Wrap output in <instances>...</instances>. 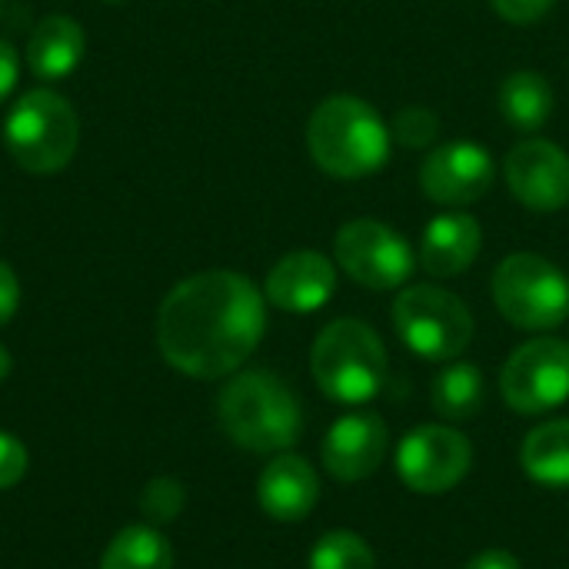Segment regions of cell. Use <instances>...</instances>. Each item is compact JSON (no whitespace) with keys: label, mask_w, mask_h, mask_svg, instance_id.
<instances>
[{"label":"cell","mask_w":569,"mask_h":569,"mask_svg":"<svg viewBox=\"0 0 569 569\" xmlns=\"http://www.w3.org/2000/svg\"><path fill=\"white\" fill-rule=\"evenodd\" d=\"M267 330L263 293L233 270H207L180 280L157 310L163 360L197 380L237 373Z\"/></svg>","instance_id":"cell-1"},{"label":"cell","mask_w":569,"mask_h":569,"mask_svg":"<svg viewBox=\"0 0 569 569\" xmlns=\"http://www.w3.org/2000/svg\"><path fill=\"white\" fill-rule=\"evenodd\" d=\"M390 127L360 97L337 93L317 103L307 123V147L313 163L340 180L377 173L390 160Z\"/></svg>","instance_id":"cell-2"},{"label":"cell","mask_w":569,"mask_h":569,"mask_svg":"<svg viewBox=\"0 0 569 569\" xmlns=\"http://www.w3.org/2000/svg\"><path fill=\"white\" fill-rule=\"evenodd\" d=\"M220 427L250 453H283L303 430V410L293 390L270 370L237 373L217 400Z\"/></svg>","instance_id":"cell-3"},{"label":"cell","mask_w":569,"mask_h":569,"mask_svg":"<svg viewBox=\"0 0 569 569\" xmlns=\"http://www.w3.org/2000/svg\"><path fill=\"white\" fill-rule=\"evenodd\" d=\"M317 387L337 403H367L387 380V347L363 320L343 317L320 330L310 350Z\"/></svg>","instance_id":"cell-4"},{"label":"cell","mask_w":569,"mask_h":569,"mask_svg":"<svg viewBox=\"0 0 569 569\" xmlns=\"http://www.w3.org/2000/svg\"><path fill=\"white\" fill-rule=\"evenodd\" d=\"M3 143L27 173H57L73 160L80 143L77 110L47 87L27 90L3 120Z\"/></svg>","instance_id":"cell-5"},{"label":"cell","mask_w":569,"mask_h":569,"mask_svg":"<svg viewBox=\"0 0 569 569\" xmlns=\"http://www.w3.org/2000/svg\"><path fill=\"white\" fill-rule=\"evenodd\" d=\"M393 327L400 340L423 360L450 363L473 340L470 307L433 283H413L393 300Z\"/></svg>","instance_id":"cell-6"},{"label":"cell","mask_w":569,"mask_h":569,"mask_svg":"<svg viewBox=\"0 0 569 569\" xmlns=\"http://www.w3.org/2000/svg\"><path fill=\"white\" fill-rule=\"evenodd\" d=\"M493 300L520 330H557L569 317V280L540 253H510L493 270Z\"/></svg>","instance_id":"cell-7"},{"label":"cell","mask_w":569,"mask_h":569,"mask_svg":"<svg viewBox=\"0 0 569 569\" xmlns=\"http://www.w3.org/2000/svg\"><path fill=\"white\" fill-rule=\"evenodd\" d=\"M500 393L510 410L540 417L569 400V343L537 337L510 353L500 373Z\"/></svg>","instance_id":"cell-8"},{"label":"cell","mask_w":569,"mask_h":569,"mask_svg":"<svg viewBox=\"0 0 569 569\" xmlns=\"http://www.w3.org/2000/svg\"><path fill=\"white\" fill-rule=\"evenodd\" d=\"M333 253L343 273L367 290H397L413 273L410 243L383 220L357 217L343 223L333 240Z\"/></svg>","instance_id":"cell-9"},{"label":"cell","mask_w":569,"mask_h":569,"mask_svg":"<svg viewBox=\"0 0 569 569\" xmlns=\"http://www.w3.org/2000/svg\"><path fill=\"white\" fill-rule=\"evenodd\" d=\"M470 463H473L470 440L460 430L440 423L410 430L397 450L400 480L413 493H427V497L453 490L470 473Z\"/></svg>","instance_id":"cell-10"},{"label":"cell","mask_w":569,"mask_h":569,"mask_svg":"<svg viewBox=\"0 0 569 569\" xmlns=\"http://www.w3.org/2000/svg\"><path fill=\"white\" fill-rule=\"evenodd\" d=\"M497 177L493 157L487 147L473 140H453L430 150L420 167V187L433 203L443 207H467L490 193Z\"/></svg>","instance_id":"cell-11"},{"label":"cell","mask_w":569,"mask_h":569,"mask_svg":"<svg viewBox=\"0 0 569 569\" xmlns=\"http://www.w3.org/2000/svg\"><path fill=\"white\" fill-rule=\"evenodd\" d=\"M503 177L510 193L537 213L569 203V157L550 140H520L503 160Z\"/></svg>","instance_id":"cell-12"},{"label":"cell","mask_w":569,"mask_h":569,"mask_svg":"<svg viewBox=\"0 0 569 569\" xmlns=\"http://www.w3.org/2000/svg\"><path fill=\"white\" fill-rule=\"evenodd\" d=\"M387 423L377 413L340 417L323 440V467L343 483L367 480L380 470L387 457Z\"/></svg>","instance_id":"cell-13"},{"label":"cell","mask_w":569,"mask_h":569,"mask_svg":"<svg viewBox=\"0 0 569 569\" xmlns=\"http://www.w3.org/2000/svg\"><path fill=\"white\" fill-rule=\"evenodd\" d=\"M337 290L333 263L317 250H293L280 257L263 283V293L273 307L287 313H313Z\"/></svg>","instance_id":"cell-14"},{"label":"cell","mask_w":569,"mask_h":569,"mask_svg":"<svg viewBox=\"0 0 569 569\" xmlns=\"http://www.w3.org/2000/svg\"><path fill=\"white\" fill-rule=\"evenodd\" d=\"M257 500L263 513L277 523H300L320 500V480L303 457L277 453L257 483Z\"/></svg>","instance_id":"cell-15"},{"label":"cell","mask_w":569,"mask_h":569,"mask_svg":"<svg viewBox=\"0 0 569 569\" xmlns=\"http://www.w3.org/2000/svg\"><path fill=\"white\" fill-rule=\"evenodd\" d=\"M483 247V230L470 213H440L420 237V263L433 277H460L473 267Z\"/></svg>","instance_id":"cell-16"},{"label":"cell","mask_w":569,"mask_h":569,"mask_svg":"<svg viewBox=\"0 0 569 569\" xmlns=\"http://www.w3.org/2000/svg\"><path fill=\"white\" fill-rule=\"evenodd\" d=\"M83 50H87V37H83V27L73 20V17H63V13H50L43 17L30 40H27V67L37 80H63L70 77L80 60H83Z\"/></svg>","instance_id":"cell-17"},{"label":"cell","mask_w":569,"mask_h":569,"mask_svg":"<svg viewBox=\"0 0 569 569\" xmlns=\"http://www.w3.org/2000/svg\"><path fill=\"white\" fill-rule=\"evenodd\" d=\"M553 87L537 70H517L500 83V113L513 130H540L553 117Z\"/></svg>","instance_id":"cell-18"},{"label":"cell","mask_w":569,"mask_h":569,"mask_svg":"<svg viewBox=\"0 0 569 569\" xmlns=\"http://www.w3.org/2000/svg\"><path fill=\"white\" fill-rule=\"evenodd\" d=\"M523 470L543 487H569V420H547L523 440Z\"/></svg>","instance_id":"cell-19"},{"label":"cell","mask_w":569,"mask_h":569,"mask_svg":"<svg viewBox=\"0 0 569 569\" xmlns=\"http://www.w3.org/2000/svg\"><path fill=\"white\" fill-rule=\"evenodd\" d=\"M100 569H173V550L157 527H123L103 550Z\"/></svg>","instance_id":"cell-20"},{"label":"cell","mask_w":569,"mask_h":569,"mask_svg":"<svg viewBox=\"0 0 569 569\" xmlns=\"http://www.w3.org/2000/svg\"><path fill=\"white\" fill-rule=\"evenodd\" d=\"M430 400L443 420H470L483 407V373L473 363H450L437 373Z\"/></svg>","instance_id":"cell-21"},{"label":"cell","mask_w":569,"mask_h":569,"mask_svg":"<svg viewBox=\"0 0 569 569\" xmlns=\"http://www.w3.org/2000/svg\"><path fill=\"white\" fill-rule=\"evenodd\" d=\"M310 569H377L373 550L350 530H330L310 550Z\"/></svg>","instance_id":"cell-22"},{"label":"cell","mask_w":569,"mask_h":569,"mask_svg":"<svg viewBox=\"0 0 569 569\" xmlns=\"http://www.w3.org/2000/svg\"><path fill=\"white\" fill-rule=\"evenodd\" d=\"M187 503V490L180 480L173 477H157L143 487V497H140V510L143 517L157 527V523H173L180 517Z\"/></svg>","instance_id":"cell-23"},{"label":"cell","mask_w":569,"mask_h":569,"mask_svg":"<svg viewBox=\"0 0 569 569\" xmlns=\"http://www.w3.org/2000/svg\"><path fill=\"white\" fill-rule=\"evenodd\" d=\"M393 140L403 143V147H430L437 137H440V117L430 110V107H403L397 117H393V127H390Z\"/></svg>","instance_id":"cell-24"},{"label":"cell","mask_w":569,"mask_h":569,"mask_svg":"<svg viewBox=\"0 0 569 569\" xmlns=\"http://www.w3.org/2000/svg\"><path fill=\"white\" fill-rule=\"evenodd\" d=\"M27 467H30L27 447L13 433H3L0 430V490L17 487L27 477Z\"/></svg>","instance_id":"cell-25"},{"label":"cell","mask_w":569,"mask_h":569,"mask_svg":"<svg viewBox=\"0 0 569 569\" xmlns=\"http://www.w3.org/2000/svg\"><path fill=\"white\" fill-rule=\"evenodd\" d=\"M490 3H493V10H497L503 20L527 27V23L543 20V17L553 10V3H557V0H490Z\"/></svg>","instance_id":"cell-26"},{"label":"cell","mask_w":569,"mask_h":569,"mask_svg":"<svg viewBox=\"0 0 569 569\" xmlns=\"http://www.w3.org/2000/svg\"><path fill=\"white\" fill-rule=\"evenodd\" d=\"M17 307H20V280L13 273V267L0 260V327H7L13 320Z\"/></svg>","instance_id":"cell-27"},{"label":"cell","mask_w":569,"mask_h":569,"mask_svg":"<svg viewBox=\"0 0 569 569\" xmlns=\"http://www.w3.org/2000/svg\"><path fill=\"white\" fill-rule=\"evenodd\" d=\"M17 77H20V57H17V50H13V43L0 37V107H3V100L13 93Z\"/></svg>","instance_id":"cell-28"},{"label":"cell","mask_w":569,"mask_h":569,"mask_svg":"<svg viewBox=\"0 0 569 569\" xmlns=\"http://www.w3.org/2000/svg\"><path fill=\"white\" fill-rule=\"evenodd\" d=\"M463 569H523L520 567V560L513 557V553H507V550H483V553H477L470 563Z\"/></svg>","instance_id":"cell-29"},{"label":"cell","mask_w":569,"mask_h":569,"mask_svg":"<svg viewBox=\"0 0 569 569\" xmlns=\"http://www.w3.org/2000/svg\"><path fill=\"white\" fill-rule=\"evenodd\" d=\"M10 367H13V360H10V353H7V347H0V383L10 377Z\"/></svg>","instance_id":"cell-30"},{"label":"cell","mask_w":569,"mask_h":569,"mask_svg":"<svg viewBox=\"0 0 569 569\" xmlns=\"http://www.w3.org/2000/svg\"><path fill=\"white\" fill-rule=\"evenodd\" d=\"M107 3H120V0H107Z\"/></svg>","instance_id":"cell-31"}]
</instances>
